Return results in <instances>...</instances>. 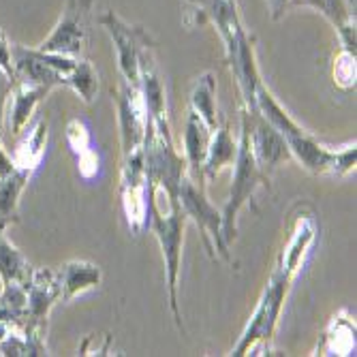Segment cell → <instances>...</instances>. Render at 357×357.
<instances>
[{
  "mask_svg": "<svg viewBox=\"0 0 357 357\" xmlns=\"http://www.w3.org/2000/svg\"><path fill=\"white\" fill-rule=\"evenodd\" d=\"M32 268L28 259L9 242L5 231H0V280L5 284H30Z\"/></svg>",
  "mask_w": 357,
  "mask_h": 357,
  "instance_id": "cell-20",
  "label": "cell"
},
{
  "mask_svg": "<svg viewBox=\"0 0 357 357\" xmlns=\"http://www.w3.org/2000/svg\"><path fill=\"white\" fill-rule=\"evenodd\" d=\"M148 225L154 231L160 250L165 257L167 266V284H169V306L178 328L182 330V317L178 310V274H180V257H182V242H184V225L186 214L180 204H172V212L163 214L156 204V186L148 182Z\"/></svg>",
  "mask_w": 357,
  "mask_h": 357,
  "instance_id": "cell-3",
  "label": "cell"
},
{
  "mask_svg": "<svg viewBox=\"0 0 357 357\" xmlns=\"http://www.w3.org/2000/svg\"><path fill=\"white\" fill-rule=\"evenodd\" d=\"M238 154V144L231 137L229 124H220L212 131V139H210V148H208V156L206 163L202 167V176L204 180H214L220 169L225 165H231Z\"/></svg>",
  "mask_w": 357,
  "mask_h": 357,
  "instance_id": "cell-17",
  "label": "cell"
},
{
  "mask_svg": "<svg viewBox=\"0 0 357 357\" xmlns=\"http://www.w3.org/2000/svg\"><path fill=\"white\" fill-rule=\"evenodd\" d=\"M246 114H248V133H250L252 154L257 158L259 167H261V172L270 176V172L274 167H278L284 158L291 156L289 146L282 139V135L261 114L248 112V109H246Z\"/></svg>",
  "mask_w": 357,
  "mask_h": 357,
  "instance_id": "cell-12",
  "label": "cell"
},
{
  "mask_svg": "<svg viewBox=\"0 0 357 357\" xmlns=\"http://www.w3.org/2000/svg\"><path fill=\"white\" fill-rule=\"evenodd\" d=\"M296 274H298V270L289 268L287 264H282L278 259V266L272 272L268 289L264 291L261 300H259V304L255 308V314H252V319L248 323V328L244 330L238 347L234 349V355H246L248 351H252L257 347V342L268 344V340L274 334L276 323H278L289 284L294 282Z\"/></svg>",
  "mask_w": 357,
  "mask_h": 357,
  "instance_id": "cell-5",
  "label": "cell"
},
{
  "mask_svg": "<svg viewBox=\"0 0 357 357\" xmlns=\"http://www.w3.org/2000/svg\"><path fill=\"white\" fill-rule=\"evenodd\" d=\"M92 3L94 0H67L60 22L52 30V35L39 45V50L62 56H77L86 47Z\"/></svg>",
  "mask_w": 357,
  "mask_h": 357,
  "instance_id": "cell-9",
  "label": "cell"
},
{
  "mask_svg": "<svg viewBox=\"0 0 357 357\" xmlns=\"http://www.w3.org/2000/svg\"><path fill=\"white\" fill-rule=\"evenodd\" d=\"M13 50V69L17 82L32 84V86H67V77L60 71L52 69L50 64H45L35 50L24 47V45H11Z\"/></svg>",
  "mask_w": 357,
  "mask_h": 357,
  "instance_id": "cell-13",
  "label": "cell"
},
{
  "mask_svg": "<svg viewBox=\"0 0 357 357\" xmlns=\"http://www.w3.org/2000/svg\"><path fill=\"white\" fill-rule=\"evenodd\" d=\"M120 197L128 227L139 234L148 225V178L144 165V148L126 154L120 178Z\"/></svg>",
  "mask_w": 357,
  "mask_h": 357,
  "instance_id": "cell-8",
  "label": "cell"
},
{
  "mask_svg": "<svg viewBox=\"0 0 357 357\" xmlns=\"http://www.w3.org/2000/svg\"><path fill=\"white\" fill-rule=\"evenodd\" d=\"M270 7H272V15L274 17H280V13L287 7V0H270Z\"/></svg>",
  "mask_w": 357,
  "mask_h": 357,
  "instance_id": "cell-30",
  "label": "cell"
},
{
  "mask_svg": "<svg viewBox=\"0 0 357 357\" xmlns=\"http://www.w3.org/2000/svg\"><path fill=\"white\" fill-rule=\"evenodd\" d=\"M30 174L15 169L11 176L0 180V231H5L9 225L17 222V208H20V195L28 182Z\"/></svg>",
  "mask_w": 357,
  "mask_h": 357,
  "instance_id": "cell-21",
  "label": "cell"
},
{
  "mask_svg": "<svg viewBox=\"0 0 357 357\" xmlns=\"http://www.w3.org/2000/svg\"><path fill=\"white\" fill-rule=\"evenodd\" d=\"M99 24L109 32L116 52H118V69L124 82L133 88H139V56L146 47H154L148 32L139 26H131L120 20L114 11H107L99 17Z\"/></svg>",
  "mask_w": 357,
  "mask_h": 357,
  "instance_id": "cell-7",
  "label": "cell"
},
{
  "mask_svg": "<svg viewBox=\"0 0 357 357\" xmlns=\"http://www.w3.org/2000/svg\"><path fill=\"white\" fill-rule=\"evenodd\" d=\"M178 204L184 210L186 218H192L197 222L202 240L208 246L212 257H220L225 261H231L229 257V244L222 238V216L216 212V208L206 197L204 186L195 184V180H188V176L180 182L178 188Z\"/></svg>",
  "mask_w": 357,
  "mask_h": 357,
  "instance_id": "cell-6",
  "label": "cell"
},
{
  "mask_svg": "<svg viewBox=\"0 0 357 357\" xmlns=\"http://www.w3.org/2000/svg\"><path fill=\"white\" fill-rule=\"evenodd\" d=\"M190 3L197 5L199 13H204L214 22L225 45L234 43L242 32H246L240 22L238 0H190Z\"/></svg>",
  "mask_w": 357,
  "mask_h": 357,
  "instance_id": "cell-14",
  "label": "cell"
},
{
  "mask_svg": "<svg viewBox=\"0 0 357 357\" xmlns=\"http://www.w3.org/2000/svg\"><path fill=\"white\" fill-rule=\"evenodd\" d=\"M62 300L69 302L84 291L92 289L101 282V270L88 261H69L58 270Z\"/></svg>",
  "mask_w": 357,
  "mask_h": 357,
  "instance_id": "cell-18",
  "label": "cell"
},
{
  "mask_svg": "<svg viewBox=\"0 0 357 357\" xmlns=\"http://www.w3.org/2000/svg\"><path fill=\"white\" fill-rule=\"evenodd\" d=\"M52 88L47 86H32L24 82H15V88L11 92V114H9V126L11 133L20 135L24 131V126L28 124L32 112L37 109V105L45 99L47 92Z\"/></svg>",
  "mask_w": 357,
  "mask_h": 357,
  "instance_id": "cell-16",
  "label": "cell"
},
{
  "mask_svg": "<svg viewBox=\"0 0 357 357\" xmlns=\"http://www.w3.org/2000/svg\"><path fill=\"white\" fill-rule=\"evenodd\" d=\"M0 67H3L9 75H15V69H13V50H11V43L7 41L3 30H0Z\"/></svg>",
  "mask_w": 357,
  "mask_h": 357,
  "instance_id": "cell-28",
  "label": "cell"
},
{
  "mask_svg": "<svg viewBox=\"0 0 357 357\" xmlns=\"http://www.w3.org/2000/svg\"><path fill=\"white\" fill-rule=\"evenodd\" d=\"M190 112L197 114L212 131L218 126V112H216V79L212 73H204L197 77L190 90Z\"/></svg>",
  "mask_w": 357,
  "mask_h": 357,
  "instance_id": "cell-22",
  "label": "cell"
},
{
  "mask_svg": "<svg viewBox=\"0 0 357 357\" xmlns=\"http://www.w3.org/2000/svg\"><path fill=\"white\" fill-rule=\"evenodd\" d=\"M13 172H15V165H13L11 154H7L5 148L0 146V180H5V178L11 176Z\"/></svg>",
  "mask_w": 357,
  "mask_h": 357,
  "instance_id": "cell-29",
  "label": "cell"
},
{
  "mask_svg": "<svg viewBox=\"0 0 357 357\" xmlns=\"http://www.w3.org/2000/svg\"><path fill=\"white\" fill-rule=\"evenodd\" d=\"M236 174H234V184H231V192L229 199L225 204L222 210V238L229 244L236 238V220H238V212L252 199V195L257 190V186H270V176L261 172L257 158L252 154V146H250V133H248V114L246 107H242V137L238 144V154H236Z\"/></svg>",
  "mask_w": 357,
  "mask_h": 357,
  "instance_id": "cell-4",
  "label": "cell"
},
{
  "mask_svg": "<svg viewBox=\"0 0 357 357\" xmlns=\"http://www.w3.org/2000/svg\"><path fill=\"white\" fill-rule=\"evenodd\" d=\"M114 101L118 105V122H120V135H122V150L124 156L139 150L146 139V126H148V112L142 99L139 88L128 84L118 86L112 90Z\"/></svg>",
  "mask_w": 357,
  "mask_h": 357,
  "instance_id": "cell-10",
  "label": "cell"
},
{
  "mask_svg": "<svg viewBox=\"0 0 357 357\" xmlns=\"http://www.w3.org/2000/svg\"><path fill=\"white\" fill-rule=\"evenodd\" d=\"M15 82H17L15 75H9L3 67H0V133H3L5 109H7V103H9V99H11V92H13V88H15Z\"/></svg>",
  "mask_w": 357,
  "mask_h": 357,
  "instance_id": "cell-27",
  "label": "cell"
},
{
  "mask_svg": "<svg viewBox=\"0 0 357 357\" xmlns=\"http://www.w3.org/2000/svg\"><path fill=\"white\" fill-rule=\"evenodd\" d=\"M210 139H212V128L197 114L190 112L188 114V122H186V131H184V152H186L184 158H186L188 167H192L195 180L204 178L202 176V167L206 163Z\"/></svg>",
  "mask_w": 357,
  "mask_h": 357,
  "instance_id": "cell-15",
  "label": "cell"
},
{
  "mask_svg": "<svg viewBox=\"0 0 357 357\" xmlns=\"http://www.w3.org/2000/svg\"><path fill=\"white\" fill-rule=\"evenodd\" d=\"M334 77L342 88H351L355 84V52L344 50L334 67Z\"/></svg>",
  "mask_w": 357,
  "mask_h": 357,
  "instance_id": "cell-26",
  "label": "cell"
},
{
  "mask_svg": "<svg viewBox=\"0 0 357 357\" xmlns=\"http://www.w3.org/2000/svg\"><path fill=\"white\" fill-rule=\"evenodd\" d=\"M67 142L77 156H82L90 150V133L82 120H71L67 124Z\"/></svg>",
  "mask_w": 357,
  "mask_h": 357,
  "instance_id": "cell-25",
  "label": "cell"
},
{
  "mask_svg": "<svg viewBox=\"0 0 357 357\" xmlns=\"http://www.w3.org/2000/svg\"><path fill=\"white\" fill-rule=\"evenodd\" d=\"M67 86H71L82 96V101L92 103L96 90H99V75H96L94 67L88 60H82L75 62L73 71L67 75Z\"/></svg>",
  "mask_w": 357,
  "mask_h": 357,
  "instance_id": "cell-24",
  "label": "cell"
},
{
  "mask_svg": "<svg viewBox=\"0 0 357 357\" xmlns=\"http://www.w3.org/2000/svg\"><path fill=\"white\" fill-rule=\"evenodd\" d=\"M142 148H144V165H146L148 182L156 186V190L167 195L169 206L178 204V188L180 182L186 178L188 163L174 148L167 118L148 120L146 139Z\"/></svg>",
  "mask_w": 357,
  "mask_h": 357,
  "instance_id": "cell-2",
  "label": "cell"
},
{
  "mask_svg": "<svg viewBox=\"0 0 357 357\" xmlns=\"http://www.w3.org/2000/svg\"><path fill=\"white\" fill-rule=\"evenodd\" d=\"M45 144H47V120H39L30 128V133H26V137L17 144V148L11 154L15 169L28 172L32 176V172L39 167L41 158H43Z\"/></svg>",
  "mask_w": 357,
  "mask_h": 357,
  "instance_id": "cell-19",
  "label": "cell"
},
{
  "mask_svg": "<svg viewBox=\"0 0 357 357\" xmlns=\"http://www.w3.org/2000/svg\"><path fill=\"white\" fill-rule=\"evenodd\" d=\"M26 284H5L3 294H0V323L22 330L26 323Z\"/></svg>",
  "mask_w": 357,
  "mask_h": 357,
  "instance_id": "cell-23",
  "label": "cell"
},
{
  "mask_svg": "<svg viewBox=\"0 0 357 357\" xmlns=\"http://www.w3.org/2000/svg\"><path fill=\"white\" fill-rule=\"evenodd\" d=\"M257 112L261 114L276 131L282 135V139L289 146V152L294 154L300 163L312 172V174H347L355 167V146H351L344 152H332L317 144L304 128H300L289 114L274 101V96L268 92L264 84L257 86L255 92Z\"/></svg>",
  "mask_w": 357,
  "mask_h": 357,
  "instance_id": "cell-1",
  "label": "cell"
},
{
  "mask_svg": "<svg viewBox=\"0 0 357 357\" xmlns=\"http://www.w3.org/2000/svg\"><path fill=\"white\" fill-rule=\"evenodd\" d=\"M58 300H62L58 270H50V268L32 270V278L28 284V300H26V323L22 330H35L45 334L47 314Z\"/></svg>",
  "mask_w": 357,
  "mask_h": 357,
  "instance_id": "cell-11",
  "label": "cell"
}]
</instances>
